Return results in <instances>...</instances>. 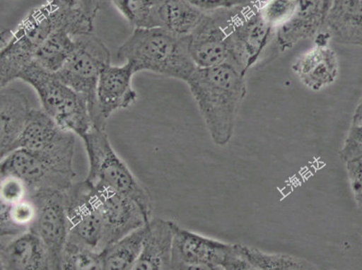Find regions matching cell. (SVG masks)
I'll return each mask as SVG.
<instances>
[{"instance_id":"obj_18","label":"cell","mask_w":362,"mask_h":270,"mask_svg":"<svg viewBox=\"0 0 362 270\" xmlns=\"http://www.w3.org/2000/svg\"><path fill=\"white\" fill-rule=\"evenodd\" d=\"M1 270H52L47 250L33 230L1 240Z\"/></svg>"},{"instance_id":"obj_37","label":"cell","mask_w":362,"mask_h":270,"mask_svg":"<svg viewBox=\"0 0 362 270\" xmlns=\"http://www.w3.org/2000/svg\"><path fill=\"white\" fill-rule=\"evenodd\" d=\"M361 237H362V233H361Z\"/></svg>"},{"instance_id":"obj_31","label":"cell","mask_w":362,"mask_h":270,"mask_svg":"<svg viewBox=\"0 0 362 270\" xmlns=\"http://www.w3.org/2000/svg\"><path fill=\"white\" fill-rule=\"evenodd\" d=\"M206 13L235 11L261 4L262 0H189Z\"/></svg>"},{"instance_id":"obj_19","label":"cell","mask_w":362,"mask_h":270,"mask_svg":"<svg viewBox=\"0 0 362 270\" xmlns=\"http://www.w3.org/2000/svg\"><path fill=\"white\" fill-rule=\"evenodd\" d=\"M176 226V223L160 218L146 223L143 248L134 269H171Z\"/></svg>"},{"instance_id":"obj_29","label":"cell","mask_w":362,"mask_h":270,"mask_svg":"<svg viewBox=\"0 0 362 270\" xmlns=\"http://www.w3.org/2000/svg\"><path fill=\"white\" fill-rule=\"evenodd\" d=\"M298 4V0H264L258 9L267 24L277 30L294 15Z\"/></svg>"},{"instance_id":"obj_25","label":"cell","mask_w":362,"mask_h":270,"mask_svg":"<svg viewBox=\"0 0 362 270\" xmlns=\"http://www.w3.org/2000/svg\"><path fill=\"white\" fill-rule=\"evenodd\" d=\"M75 47L74 36L64 28L59 29L42 42L35 52L34 61L45 70L57 74L71 57Z\"/></svg>"},{"instance_id":"obj_21","label":"cell","mask_w":362,"mask_h":270,"mask_svg":"<svg viewBox=\"0 0 362 270\" xmlns=\"http://www.w3.org/2000/svg\"><path fill=\"white\" fill-rule=\"evenodd\" d=\"M324 28L338 44L362 47V0H332Z\"/></svg>"},{"instance_id":"obj_9","label":"cell","mask_w":362,"mask_h":270,"mask_svg":"<svg viewBox=\"0 0 362 270\" xmlns=\"http://www.w3.org/2000/svg\"><path fill=\"white\" fill-rule=\"evenodd\" d=\"M225 11L226 25L231 46V64L246 75L262 58L276 30L262 18L258 8Z\"/></svg>"},{"instance_id":"obj_32","label":"cell","mask_w":362,"mask_h":270,"mask_svg":"<svg viewBox=\"0 0 362 270\" xmlns=\"http://www.w3.org/2000/svg\"><path fill=\"white\" fill-rule=\"evenodd\" d=\"M345 163L352 193L356 200L362 201V154Z\"/></svg>"},{"instance_id":"obj_23","label":"cell","mask_w":362,"mask_h":270,"mask_svg":"<svg viewBox=\"0 0 362 270\" xmlns=\"http://www.w3.org/2000/svg\"><path fill=\"white\" fill-rule=\"evenodd\" d=\"M146 225L134 230L101 252L103 270L134 269L141 254Z\"/></svg>"},{"instance_id":"obj_8","label":"cell","mask_w":362,"mask_h":270,"mask_svg":"<svg viewBox=\"0 0 362 270\" xmlns=\"http://www.w3.org/2000/svg\"><path fill=\"white\" fill-rule=\"evenodd\" d=\"M0 173L1 176H16L24 181L31 196L45 192H66L74 185L76 177L74 166L23 148L2 158Z\"/></svg>"},{"instance_id":"obj_16","label":"cell","mask_w":362,"mask_h":270,"mask_svg":"<svg viewBox=\"0 0 362 270\" xmlns=\"http://www.w3.org/2000/svg\"><path fill=\"white\" fill-rule=\"evenodd\" d=\"M331 36L320 32L315 36V46L298 56L293 62L292 71L309 90L319 91L334 83L339 76L337 52L329 46Z\"/></svg>"},{"instance_id":"obj_33","label":"cell","mask_w":362,"mask_h":270,"mask_svg":"<svg viewBox=\"0 0 362 270\" xmlns=\"http://www.w3.org/2000/svg\"><path fill=\"white\" fill-rule=\"evenodd\" d=\"M104 0H80V6L85 14L94 20Z\"/></svg>"},{"instance_id":"obj_35","label":"cell","mask_w":362,"mask_h":270,"mask_svg":"<svg viewBox=\"0 0 362 270\" xmlns=\"http://www.w3.org/2000/svg\"><path fill=\"white\" fill-rule=\"evenodd\" d=\"M54 1L64 3V4L71 6H80V0H54Z\"/></svg>"},{"instance_id":"obj_14","label":"cell","mask_w":362,"mask_h":270,"mask_svg":"<svg viewBox=\"0 0 362 270\" xmlns=\"http://www.w3.org/2000/svg\"><path fill=\"white\" fill-rule=\"evenodd\" d=\"M92 187L103 216V250L149 222L140 206L131 197L107 187Z\"/></svg>"},{"instance_id":"obj_10","label":"cell","mask_w":362,"mask_h":270,"mask_svg":"<svg viewBox=\"0 0 362 270\" xmlns=\"http://www.w3.org/2000/svg\"><path fill=\"white\" fill-rule=\"evenodd\" d=\"M64 197L68 240L101 252L103 250L104 221L93 187L86 180L74 183L66 191Z\"/></svg>"},{"instance_id":"obj_4","label":"cell","mask_w":362,"mask_h":270,"mask_svg":"<svg viewBox=\"0 0 362 270\" xmlns=\"http://www.w3.org/2000/svg\"><path fill=\"white\" fill-rule=\"evenodd\" d=\"M90 163L86 181L92 186H104L131 197L140 206L148 221L151 219L153 200L149 191L138 180L115 151L106 129L92 127L81 137Z\"/></svg>"},{"instance_id":"obj_36","label":"cell","mask_w":362,"mask_h":270,"mask_svg":"<svg viewBox=\"0 0 362 270\" xmlns=\"http://www.w3.org/2000/svg\"><path fill=\"white\" fill-rule=\"evenodd\" d=\"M327 1L329 3V4H330V5H331V1H332V0H327Z\"/></svg>"},{"instance_id":"obj_11","label":"cell","mask_w":362,"mask_h":270,"mask_svg":"<svg viewBox=\"0 0 362 270\" xmlns=\"http://www.w3.org/2000/svg\"><path fill=\"white\" fill-rule=\"evenodd\" d=\"M44 110H33L16 149L34 151L66 165H74L75 136Z\"/></svg>"},{"instance_id":"obj_22","label":"cell","mask_w":362,"mask_h":270,"mask_svg":"<svg viewBox=\"0 0 362 270\" xmlns=\"http://www.w3.org/2000/svg\"><path fill=\"white\" fill-rule=\"evenodd\" d=\"M206 15L189 0H161L157 11L158 28L179 37H189Z\"/></svg>"},{"instance_id":"obj_38","label":"cell","mask_w":362,"mask_h":270,"mask_svg":"<svg viewBox=\"0 0 362 270\" xmlns=\"http://www.w3.org/2000/svg\"><path fill=\"white\" fill-rule=\"evenodd\" d=\"M361 125H362V124H361Z\"/></svg>"},{"instance_id":"obj_28","label":"cell","mask_w":362,"mask_h":270,"mask_svg":"<svg viewBox=\"0 0 362 270\" xmlns=\"http://www.w3.org/2000/svg\"><path fill=\"white\" fill-rule=\"evenodd\" d=\"M61 266L64 270H103L101 252L67 239Z\"/></svg>"},{"instance_id":"obj_2","label":"cell","mask_w":362,"mask_h":270,"mask_svg":"<svg viewBox=\"0 0 362 270\" xmlns=\"http://www.w3.org/2000/svg\"><path fill=\"white\" fill-rule=\"evenodd\" d=\"M245 76L231 62H226L214 67H197L186 82L216 146H225L232 139L247 95Z\"/></svg>"},{"instance_id":"obj_17","label":"cell","mask_w":362,"mask_h":270,"mask_svg":"<svg viewBox=\"0 0 362 270\" xmlns=\"http://www.w3.org/2000/svg\"><path fill=\"white\" fill-rule=\"evenodd\" d=\"M329 8L327 0H298L294 15L276 30L279 51H288L302 41L315 37L324 28Z\"/></svg>"},{"instance_id":"obj_20","label":"cell","mask_w":362,"mask_h":270,"mask_svg":"<svg viewBox=\"0 0 362 270\" xmlns=\"http://www.w3.org/2000/svg\"><path fill=\"white\" fill-rule=\"evenodd\" d=\"M32 108L26 95L14 88H1L0 92V158H4L16 149L30 117Z\"/></svg>"},{"instance_id":"obj_30","label":"cell","mask_w":362,"mask_h":270,"mask_svg":"<svg viewBox=\"0 0 362 270\" xmlns=\"http://www.w3.org/2000/svg\"><path fill=\"white\" fill-rule=\"evenodd\" d=\"M0 195L1 202L8 204L19 202L31 196L30 191L24 181L12 175L1 176Z\"/></svg>"},{"instance_id":"obj_5","label":"cell","mask_w":362,"mask_h":270,"mask_svg":"<svg viewBox=\"0 0 362 270\" xmlns=\"http://www.w3.org/2000/svg\"><path fill=\"white\" fill-rule=\"evenodd\" d=\"M19 80L34 88L42 110L62 129L83 137L93 127L87 102L54 72L45 70L34 61L19 76Z\"/></svg>"},{"instance_id":"obj_12","label":"cell","mask_w":362,"mask_h":270,"mask_svg":"<svg viewBox=\"0 0 362 270\" xmlns=\"http://www.w3.org/2000/svg\"><path fill=\"white\" fill-rule=\"evenodd\" d=\"M65 192H45L32 196L36 216L31 230L42 240L50 257L52 270L62 269V255L69 235Z\"/></svg>"},{"instance_id":"obj_24","label":"cell","mask_w":362,"mask_h":270,"mask_svg":"<svg viewBox=\"0 0 362 270\" xmlns=\"http://www.w3.org/2000/svg\"><path fill=\"white\" fill-rule=\"evenodd\" d=\"M237 253L245 260L249 270H305L314 269L315 266L298 257L269 253L255 247L235 243Z\"/></svg>"},{"instance_id":"obj_27","label":"cell","mask_w":362,"mask_h":270,"mask_svg":"<svg viewBox=\"0 0 362 270\" xmlns=\"http://www.w3.org/2000/svg\"><path fill=\"white\" fill-rule=\"evenodd\" d=\"M134 28H158L157 11L161 0H110Z\"/></svg>"},{"instance_id":"obj_15","label":"cell","mask_w":362,"mask_h":270,"mask_svg":"<svg viewBox=\"0 0 362 270\" xmlns=\"http://www.w3.org/2000/svg\"><path fill=\"white\" fill-rule=\"evenodd\" d=\"M189 50L194 64L199 68L231 62L225 11L206 13L203 21L189 36Z\"/></svg>"},{"instance_id":"obj_1","label":"cell","mask_w":362,"mask_h":270,"mask_svg":"<svg viewBox=\"0 0 362 270\" xmlns=\"http://www.w3.org/2000/svg\"><path fill=\"white\" fill-rule=\"evenodd\" d=\"M93 21L80 6L49 0L33 9L15 32L1 31L0 47V86L6 87L19 78L35 60L37 49L52 33L64 28L76 36L93 33Z\"/></svg>"},{"instance_id":"obj_26","label":"cell","mask_w":362,"mask_h":270,"mask_svg":"<svg viewBox=\"0 0 362 270\" xmlns=\"http://www.w3.org/2000/svg\"><path fill=\"white\" fill-rule=\"evenodd\" d=\"M36 216V206L32 196L13 204L1 202L0 230L1 240L12 238L30 230Z\"/></svg>"},{"instance_id":"obj_7","label":"cell","mask_w":362,"mask_h":270,"mask_svg":"<svg viewBox=\"0 0 362 270\" xmlns=\"http://www.w3.org/2000/svg\"><path fill=\"white\" fill-rule=\"evenodd\" d=\"M74 52L57 72L65 84L87 102L91 118L97 102V88L102 71L111 64L110 52L93 33L76 36Z\"/></svg>"},{"instance_id":"obj_6","label":"cell","mask_w":362,"mask_h":270,"mask_svg":"<svg viewBox=\"0 0 362 270\" xmlns=\"http://www.w3.org/2000/svg\"><path fill=\"white\" fill-rule=\"evenodd\" d=\"M171 269L249 270L235 243L209 238L177 225Z\"/></svg>"},{"instance_id":"obj_3","label":"cell","mask_w":362,"mask_h":270,"mask_svg":"<svg viewBox=\"0 0 362 270\" xmlns=\"http://www.w3.org/2000/svg\"><path fill=\"white\" fill-rule=\"evenodd\" d=\"M118 60L131 62L136 72L148 71L187 82L195 71L189 37L163 28H134L118 49Z\"/></svg>"},{"instance_id":"obj_34","label":"cell","mask_w":362,"mask_h":270,"mask_svg":"<svg viewBox=\"0 0 362 270\" xmlns=\"http://www.w3.org/2000/svg\"><path fill=\"white\" fill-rule=\"evenodd\" d=\"M362 124V98L358 103L356 110H355L354 118H352V127H358Z\"/></svg>"},{"instance_id":"obj_13","label":"cell","mask_w":362,"mask_h":270,"mask_svg":"<svg viewBox=\"0 0 362 270\" xmlns=\"http://www.w3.org/2000/svg\"><path fill=\"white\" fill-rule=\"evenodd\" d=\"M136 74L131 62L121 66L110 64L102 71L97 88L96 107L92 117L93 127L106 129L107 119L112 114L127 110L136 103L137 93L132 85Z\"/></svg>"}]
</instances>
